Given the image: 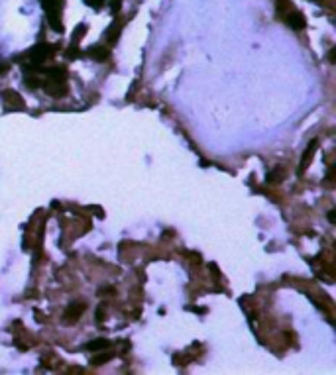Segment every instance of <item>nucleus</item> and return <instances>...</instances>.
I'll return each mask as SVG.
<instances>
[{
  "mask_svg": "<svg viewBox=\"0 0 336 375\" xmlns=\"http://www.w3.org/2000/svg\"><path fill=\"white\" fill-rule=\"evenodd\" d=\"M83 311H85V305H71L69 309H67V312H65V322H77L79 320V316L83 314Z\"/></svg>",
  "mask_w": 336,
  "mask_h": 375,
  "instance_id": "obj_1",
  "label": "nucleus"
},
{
  "mask_svg": "<svg viewBox=\"0 0 336 375\" xmlns=\"http://www.w3.org/2000/svg\"><path fill=\"white\" fill-rule=\"evenodd\" d=\"M287 22L295 28V30H301V28H305V20H303V16L299 14V12H293V16H289L287 14Z\"/></svg>",
  "mask_w": 336,
  "mask_h": 375,
  "instance_id": "obj_2",
  "label": "nucleus"
},
{
  "mask_svg": "<svg viewBox=\"0 0 336 375\" xmlns=\"http://www.w3.org/2000/svg\"><path fill=\"white\" fill-rule=\"evenodd\" d=\"M4 100H6V102H10L12 106H18V108H20V106H24V100H22V98H18V94H16L14 91L4 93Z\"/></svg>",
  "mask_w": 336,
  "mask_h": 375,
  "instance_id": "obj_3",
  "label": "nucleus"
},
{
  "mask_svg": "<svg viewBox=\"0 0 336 375\" xmlns=\"http://www.w3.org/2000/svg\"><path fill=\"white\" fill-rule=\"evenodd\" d=\"M315 150H317V142H313V144L309 146V150H307V154H303V163H301V167H299V171H301L303 167H307V165L311 163V156L315 154Z\"/></svg>",
  "mask_w": 336,
  "mask_h": 375,
  "instance_id": "obj_4",
  "label": "nucleus"
},
{
  "mask_svg": "<svg viewBox=\"0 0 336 375\" xmlns=\"http://www.w3.org/2000/svg\"><path fill=\"white\" fill-rule=\"evenodd\" d=\"M106 346H108V340H95V342H91V344H87V350H106Z\"/></svg>",
  "mask_w": 336,
  "mask_h": 375,
  "instance_id": "obj_5",
  "label": "nucleus"
},
{
  "mask_svg": "<svg viewBox=\"0 0 336 375\" xmlns=\"http://www.w3.org/2000/svg\"><path fill=\"white\" fill-rule=\"evenodd\" d=\"M110 358H112L110 354H102V356H99V358H95V360H93V364H95V366H101V364H104V362H108Z\"/></svg>",
  "mask_w": 336,
  "mask_h": 375,
  "instance_id": "obj_6",
  "label": "nucleus"
}]
</instances>
